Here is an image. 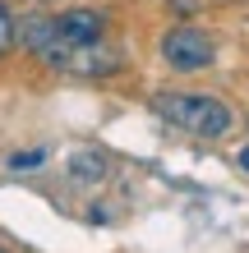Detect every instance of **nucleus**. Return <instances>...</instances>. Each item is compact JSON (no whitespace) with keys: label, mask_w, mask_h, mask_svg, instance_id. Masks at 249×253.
<instances>
[{"label":"nucleus","mask_w":249,"mask_h":253,"mask_svg":"<svg viewBox=\"0 0 249 253\" xmlns=\"http://www.w3.org/2000/svg\"><path fill=\"white\" fill-rule=\"evenodd\" d=\"M152 111L162 120H171L175 129L194 133V138H222L231 129V111L217 97H203V92H157Z\"/></svg>","instance_id":"obj_2"},{"label":"nucleus","mask_w":249,"mask_h":253,"mask_svg":"<svg viewBox=\"0 0 249 253\" xmlns=\"http://www.w3.org/2000/svg\"><path fill=\"white\" fill-rule=\"evenodd\" d=\"M101 170H106V161H101V157H93V152H83V157H74V161H69V175H74V180H97Z\"/></svg>","instance_id":"obj_5"},{"label":"nucleus","mask_w":249,"mask_h":253,"mask_svg":"<svg viewBox=\"0 0 249 253\" xmlns=\"http://www.w3.org/2000/svg\"><path fill=\"white\" fill-rule=\"evenodd\" d=\"M14 42H23L42 65H51L60 74H79V79H101V74H115L125 65V55L111 37H101V42H60L51 33L47 14H33V19L14 23Z\"/></svg>","instance_id":"obj_1"},{"label":"nucleus","mask_w":249,"mask_h":253,"mask_svg":"<svg viewBox=\"0 0 249 253\" xmlns=\"http://www.w3.org/2000/svg\"><path fill=\"white\" fill-rule=\"evenodd\" d=\"M240 166H245V170H249V147H245V152H240Z\"/></svg>","instance_id":"obj_8"},{"label":"nucleus","mask_w":249,"mask_h":253,"mask_svg":"<svg viewBox=\"0 0 249 253\" xmlns=\"http://www.w3.org/2000/svg\"><path fill=\"white\" fill-rule=\"evenodd\" d=\"M0 253H5V244H0Z\"/></svg>","instance_id":"obj_9"},{"label":"nucleus","mask_w":249,"mask_h":253,"mask_svg":"<svg viewBox=\"0 0 249 253\" xmlns=\"http://www.w3.org/2000/svg\"><path fill=\"white\" fill-rule=\"evenodd\" d=\"M47 19L60 42H101L106 37V19L97 9H65V14H47Z\"/></svg>","instance_id":"obj_4"},{"label":"nucleus","mask_w":249,"mask_h":253,"mask_svg":"<svg viewBox=\"0 0 249 253\" xmlns=\"http://www.w3.org/2000/svg\"><path fill=\"white\" fill-rule=\"evenodd\" d=\"M42 161H47V152H14L9 170H28V166H42Z\"/></svg>","instance_id":"obj_7"},{"label":"nucleus","mask_w":249,"mask_h":253,"mask_svg":"<svg viewBox=\"0 0 249 253\" xmlns=\"http://www.w3.org/2000/svg\"><path fill=\"white\" fill-rule=\"evenodd\" d=\"M162 55H166V65L171 69H185V74H194V69H203V65H212V55H217V46H212V37L203 33V28H171V33L162 37Z\"/></svg>","instance_id":"obj_3"},{"label":"nucleus","mask_w":249,"mask_h":253,"mask_svg":"<svg viewBox=\"0 0 249 253\" xmlns=\"http://www.w3.org/2000/svg\"><path fill=\"white\" fill-rule=\"evenodd\" d=\"M14 46V14L5 9V0H0V55Z\"/></svg>","instance_id":"obj_6"}]
</instances>
